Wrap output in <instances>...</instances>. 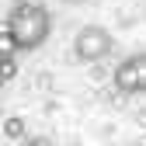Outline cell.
Wrapping results in <instances>:
<instances>
[{
  "label": "cell",
  "mask_w": 146,
  "mask_h": 146,
  "mask_svg": "<svg viewBox=\"0 0 146 146\" xmlns=\"http://www.w3.org/2000/svg\"><path fill=\"white\" fill-rule=\"evenodd\" d=\"M11 31V38L17 49H25V52H35V49H42L49 42V35H52V14L45 11L42 0H17L14 11L7 14V25Z\"/></svg>",
  "instance_id": "obj_1"
},
{
  "label": "cell",
  "mask_w": 146,
  "mask_h": 146,
  "mask_svg": "<svg viewBox=\"0 0 146 146\" xmlns=\"http://www.w3.org/2000/svg\"><path fill=\"white\" fill-rule=\"evenodd\" d=\"M111 45H115V38L104 25H84L73 38V56L80 63H98L111 52Z\"/></svg>",
  "instance_id": "obj_2"
},
{
  "label": "cell",
  "mask_w": 146,
  "mask_h": 146,
  "mask_svg": "<svg viewBox=\"0 0 146 146\" xmlns=\"http://www.w3.org/2000/svg\"><path fill=\"white\" fill-rule=\"evenodd\" d=\"M143 84H146V59L139 56V52L115 66V87L122 90V94H139Z\"/></svg>",
  "instance_id": "obj_3"
},
{
  "label": "cell",
  "mask_w": 146,
  "mask_h": 146,
  "mask_svg": "<svg viewBox=\"0 0 146 146\" xmlns=\"http://www.w3.org/2000/svg\"><path fill=\"white\" fill-rule=\"evenodd\" d=\"M25 136H28V122H25L21 115H7V118H4V139L21 143Z\"/></svg>",
  "instance_id": "obj_4"
},
{
  "label": "cell",
  "mask_w": 146,
  "mask_h": 146,
  "mask_svg": "<svg viewBox=\"0 0 146 146\" xmlns=\"http://www.w3.org/2000/svg\"><path fill=\"white\" fill-rule=\"evenodd\" d=\"M17 77V59L14 56H0V84H11Z\"/></svg>",
  "instance_id": "obj_5"
},
{
  "label": "cell",
  "mask_w": 146,
  "mask_h": 146,
  "mask_svg": "<svg viewBox=\"0 0 146 146\" xmlns=\"http://www.w3.org/2000/svg\"><path fill=\"white\" fill-rule=\"evenodd\" d=\"M14 52H17V45H14V38H11V31L0 28V56H14Z\"/></svg>",
  "instance_id": "obj_6"
},
{
  "label": "cell",
  "mask_w": 146,
  "mask_h": 146,
  "mask_svg": "<svg viewBox=\"0 0 146 146\" xmlns=\"http://www.w3.org/2000/svg\"><path fill=\"white\" fill-rule=\"evenodd\" d=\"M25 146H56V143H52L49 136H31V139L25 136Z\"/></svg>",
  "instance_id": "obj_7"
},
{
  "label": "cell",
  "mask_w": 146,
  "mask_h": 146,
  "mask_svg": "<svg viewBox=\"0 0 146 146\" xmlns=\"http://www.w3.org/2000/svg\"><path fill=\"white\" fill-rule=\"evenodd\" d=\"M59 4H66V7H80V4H90V0H59Z\"/></svg>",
  "instance_id": "obj_8"
}]
</instances>
